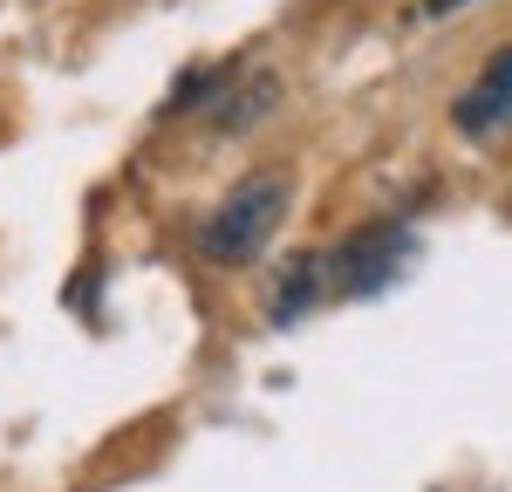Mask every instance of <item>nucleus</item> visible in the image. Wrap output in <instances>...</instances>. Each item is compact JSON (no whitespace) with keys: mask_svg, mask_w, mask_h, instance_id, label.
<instances>
[{"mask_svg":"<svg viewBox=\"0 0 512 492\" xmlns=\"http://www.w3.org/2000/svg\"><path fill=\"white\" fill-rule=\"evenodd\" d=\"M403 260H410V226L369 219V226H355L349 240L328 253V294L369 301V294H383V287L403 274Z\"/></svg>","mask_w":512,"mask_h":492,"instance_id":"nucleus-2","label":"nucleus"},{"mask_svg":"<svg viewBox=\"0 0 512 492\" xmlns=\"http://www.w3.org/2000/svg\"><path fill=\"white\" fill-rule=\"evenodd\" d=\"M437 7H444V14H451V7H465V0H424V14H437Z\"/></svg>","mask_w":512,"mask_h":492,"instance_id":"nucleus-6","label":"nucleus"},{"mask_svg":"<svg viewBox=\"0 0 512 492\" xmlns=\"http://www.w3.org/2000/svg\"><path fill=\"white\" fill-rule=\"evenodd\" d=\"M321 294H328V253H287V267L267 281V322L294 328Z\"/></svg>","mask_w":512,"mask_h":492,"instance_id":"nucleus-3","label":"nucleus"},{"mask_svg":"<svg viewBox=\"0 0 512 492\" xmlns=\"http://www.w3.org/2000/svg\"><path fill=\"white\" fill-rule=\"evenodd\" d=\"M280 103V82L267 76V69H253V76H233L226 82V96H219V110H212V123L226 130V137H246L253 123L267 117Z\"/></svg>","mask_w":512,"mask_h":492,"instance_id":"nucleus-5","label":"nucleus"},{"mask_svg":"<svg viewBox=\"0 0 512 492\" xmlns=\"http://www.w3.org/2000/svg\"><path fill=\"white\" fill-rule=\"evenodd\" d=\"M287 205H294V178L280 164L246 171L239 185H226V199L198 219V253L219 260V267H246L253 253H267V240L287 219Z\"/></svg>","mask_w":512,"mask_h":492,"instance_id":"nucleus-1","label":"nucleus"},{"mask_svg":"<svg viewBox=\"0 0 512 492\" xmlns=\"http://www.w3.org/2000/svg\"><path fill=\"white\" fill-rule=\"evenodd\" d=\"M458 130L465 137H485V130H499V123H512V48H499L492 62H485V76L458 96Z\"/></svg>","mask_w":512,"mask_h":492,"instance_id":"nucleus-4","label":"nucleus"}]
</instances>
